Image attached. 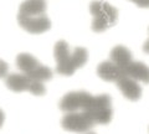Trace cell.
I'll list each match as a JSON object with an SVG mask.
<instances>
[{
	"label": "cell",
	"mask_w": 149,
	"mask_h": 134,
	"mask_svg": "<svg viewBox=\"0 0 149 134\" xmlns=\"http://www.w3.org/2000/svg\"><path fill=\"white\" fill-rule=\"evenodd\" d=\"M65 113L82 112L88 114L97 124H108L112 119V99L108 94L92 96L85 91H74L65 94L60 102Z\"/></svg>",
	"instance_id": "obj_1"
},
{
	"label": "cell",
	"mask_w": 149,
	"mask_h": 134,
	"mask_svg": "<svg viewBox=\"0 0 149 134\" xmlns=\"http://www.w3.org/2000/svg\"><path fill=\"white\" fill-rule=\"evenodd\" d=\"M17 22L30 34H42L50 30L51 21L46 15L45 0H25L19 8Z\"/></svg>",
	"instance_id": "obj_2"
},
{
	"label": "cell",
	"mask_w": 149,
	"mask_h": 134,
	"mask_svg": "<svg viewBox=\"0 0 149 134\" xmlns=\"http://www.w3.org/2000/svg\"><path fill=\"white\" fill-rule=\"evenodd\" d=\"M54 56L56 60V72L62 76H72L87 62L88 53L83 47L71 50L66 41L61 40L55 45Z\"/></svg>",
	"instance_id": "obj_3"
},
{
	"label": "cell",
	"mask_w": 149,
	"mask_h": 134,
	"mask_svg": "<svg viewBox=\"0 0 149 134\" xmlns=\"http://www.w3.org/2000/svg\"><path fill=\"white\" fill-rule=\"evenodd\" d=\"M97 73L102 80L116 83L123 96L129 101H138L141 98L142 87L139 82L122 73L111 60L102 62L97 68Z\"/></svg>",
	"instance_id": "obj_4"
},
{
	"label": "cell",
	"mask_w": 149,
	"mask_h": 134,
	"mask_svg": "<svg viewBox=\"0 0 149 134\" xmlns=\"http://www.w3.org/2000/svg\"><path fill=\"white\" fill-rule=\"evenodd\" d=\"M109 60L125 76L138 82L149 83V67L146 63L133 60L130 51L124 46H116L112 50Z\"/></svg>",
	"instance_id": "obj_5"
},
{
	"label": "cell",
	"mask_w": 149,
	"mask_h": 134,
	"mask_svg": "<svg viewBox=\"0 0 149 134\" xmlns=\"http://www.w3.org/2000/svg\"><path fill=\"white\" fill-rule=\"evenodd\" d=\"M90 11L93 16L92 30L96 32H102L108 27L113 26L118 20V11L114 6L106 1L96 0L90 5Z\"/></svg>",
	"instance_id": "obj_6"
},
{
	"label": "cell",
	"mask_w": 149,
	"mask_h": 134,
	"mask_svg": "<svg viewBox=\"0 0 149 134\" xmlns=\"http://www.w3.org/2000/svg\"><path fill=\"white\" fill-rule=\"evenodd\" d=\"M16 66L21 73H24V75L32 78V80L46 82L52 78V71L30 53L17 55Z\"/></svg>",
	"instance_id": "obj_7"
},
{
	"label": "cell",
	"mask_w": 149,
	"mask_h": 134,
	"mask_svg": "<svg viewBox=\"0 0 149 134\" xmlns=\"http://www.w3.org/2000/svg\"><path fill=\"white\" fill-rule=\"evenodd\" d=\"M5 85L13 92H30L35 96H44L46 93V88L44 82L32 80L24 73H10L5 77Z\"/></svg>",
	"instance_id": "obj_8"
},
{
	"label": "cell",
	"mask_w": 149,
	"mask_h": 134,
	"mask_svg": "<svg viewBox=\"0 0 149 134\" xmlns=\"http://www.w3.org/2000/svg\"><path fill=\"white\" fill-rule=\"evenodd\" d=\"M62 128L73 133H87L96 126L95 121L86 113L67 112L62 118Z\"/></svg>",
	"instance_id": "obj_9"
},
{
	"label": "cell",
	"mask_w": 149,
	"mask_h": 134,
	"mask_svg": "<svg viewBox=\"0 0 149 134\" xmlns=\"http://www.w3.org/2000/svg\"><path fill=\"white\" fill-rule=\"evenodd\" d=\"M9 75V65L0 58V78H5Z\"/></svg>",
	"instance_id": "obj_10"
},
{
	"label": "cell",
	"mask_w": 149,
	"mask_h": 134,
	"mask_svg": "<svg viewBox=\"0 0 149 134\" xmlns=\"http://www.w3.org/2000/svg\"><path fill=\"white\" fill-rule=\"evenodd\" d=\"M139 8H149V0H130Z\"/></svg>",
	"instance_id": "obj_11"
},
{
	"label": "cell",
	"mask_w": 149,
	"mask_h": 134,
	"mask_svg": "<svg viewBox=\"0 0 149 134\" xmlns=\"http://www.w3.org/2000/svg\"><path fill=\"white\" fill-rule=\"evenodd\" d=\"M4 121H5V114H4V112H3L1 109H0V128L3 127Z\"/></svg>",
	"instance_id": "obj_12"
},
{
	"label": "cell",
	"mask_w": 149,
	"mask_h": 134,
	"mask_svg": "<svg viewBox=\"0 0 149 134\" xmlns=\"http://www.w3.org/2000/svg\"><path fill=\"white\" fill-rule=\"evenodd\" d=\"M143 49H144V51H146L147 53H149V39L147 40V42L144 44V46H143Z\"/></svg>",
	"instance_id": "obj_13"
},
{
	"label": "cell",
	"mask_w": 149,
	"mask_h": 134,
	"mask_svg": "<svg viewBox=\"0 0 149 134\" xmlns=\"http://www.w3.org/2000/svg\"><path fill=\"white\" fill-rule=\"evenodd\" d=\"M87 134H95V133H90V132H87Z\"/></svg>",
	"instance_id": "obj_14"
}]
</instances>
